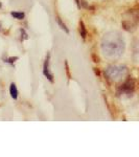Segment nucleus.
Listing matches in <instances>:
<instances>
[{
    "mask_svg": "<svg viewBox=\"0 0 139 157\" xmlns=\"http://www.w3.org/2000/svg\"><path fill=\"white\" fill-rule=\"evenodd\" d=\"M102 52L106 58L115 60L121 57L125 52V41L117 32L107 33L102 40Z\"/></svg>",
    "mask_w": 139,
    "mask_h": 157,
    "instance_id": "f257e3e1",
    "label": "nucleus"
},
{
    "mask_svg": "<svg viewBox=\"0 0 139 157\" xmlns=\"http://www.w3.org/2000/svg\"><path fill=\"white\" fill-rule=\"evenodd\" d=\"M105 75L112 82H120L128 77V68L122 65H111L106 68Z\"/></svg>",
    "mask_w": 139,
    "mask_h": 157,
    "instance_id": "f03ea898",
    "label": "nucleus"
},
{
    "mask_svg": "<svg viewBox=\"0 0 139 157\" xmlns=\"http://www.w3.org/2000/svg\"><path fill=\"white\" fill-rule=\"evenodd\" d=\"M139 23L138 9L129 10L122 17V26L128 32H133Z\"/></svg>",
    "mask_w": 139,
    "mask_h": 157,
    "instance_id": "7ed1b4c3",
    "label": "nucleus"
},
{
    "mask_svg": "<svg viewBox=\"0 0 139 157\" xmlns=\"http://www.w3.org/2000/svg\"><path fill=\"white\" fill-rule=\"evenodd\" d=\"M135 89V83L132 78H128L118 89V95H131Z\"/></svg>",
    "mask_w": 139,
    "mask_h": 157,
    "instance_id": "20e7f679",
    "label": "nucleus"
},
{
    "mask_svg": "<svg viewBox=\"0 0 139 157\" xmlns=\"http://www.w3.org/2000/svg\"><path fill=\"white\" fill-rule=\"evenodd\" d=\"M48 63H49V55H47L46 59H45V62H44V69H43V73H44L45 77L48 78L50 82H54V77H52V75L49 71Z\"/></svg>",
    "mask_w": 139,
    "mask_h": 157,
    "instance_id": "39448f33",
    "label": "nucleus"
},
{
    "mask_svg": "<svg viewBox=\"0 0 139 157\" xmlns=\"http://www.w3.org/2000/svg\"><path fill=\"white\" fill-rule=\"evenodd\" d=\"M9 91H11V95L14 100H17L18 98V90L16 88V85L15 84H12L11 85V88H9Z\"/></svg>",
    "mask_w": 139,
    "mask_h": 157,
    "instance_id": "423d86ee",
    "label": "nucleus"
},
{
    "mask_svg": "<svg viewBox=\"0 0 139 157\" xmlns=\"http://www.w3.org/2000/svg\"><path fill=\"white\" fill-rule=\"evenodd\" d=\"M12 16L16 19L22 20L25 17V14L23 12H12Z\"/></svg>",
    "mask_w": 139,
    "mask_h": 157,
    "instance_id": "0eeeda50",
    "label": "nucleus"
},
{
    "mask_svg": "<svg viewBox=\"0 0 139 157\" xmlns=\"http://www.w3.org/2000/svg\"><path fill=\"white\" fill-rule=\"evenodd\" d=\"M80 33H81V36H82V38H86V36H87V30H86L85 29V25L84 23H83V21L80 22Z\"/></svg>",
    "mask_w": 139,
    "mask_h": 157,
    "instance_id": "6e6552de",
    "label": "nucleus"
},
{
    "mask_svg": "<svg viewBox=\"0 0 139 157\" xmlns=\"http://www.w3.org/2000/svg\"><path fill=\"white\" fill-rule=\"evenodd\" d=\"M57 22H58V24H59L60 26L62 27V29H64L66 33H69V30H68V29L66 27V25H65L64 23H63V21L59 18V17H57Z\"/></svg>",
    "mask_w": 139,
    "mask_h": 157,
    "instance_id": "1a4fd4ad",
    "label": "nucleus"
},
{
    "mask_svg": "<svg viewBox=\"0 0 139 157\" xmlns=\"http://www.w3.org/2000/svg\"><path fill=\"white\" fill-rule=\"evenodd\" d=\"M16 60H18V58H16V57H14V58H9V59H6V62H7V63H11V64H13V63H14Z\"/></svg>",
    "mask_w": 139,
    "mask_h": 157,
    "instance_id": "9d476101",
    "label": "nucleus"
},
{
    "mask_svg": "<svg viewBox=\"0 0 139 157\" xmlns=\"http://www.w3.org/2000/svg\"><path fill=\"white\" fill-rule=\"evenodd\" d=\"M75 1H77V6H80V1H79V0H75Z\"/></svg>",
    "mask_w": 139,
    "mask_h": 157,
    "instance_id": "9b49d317",
    "label": "nucleus"
}]
</instances>
